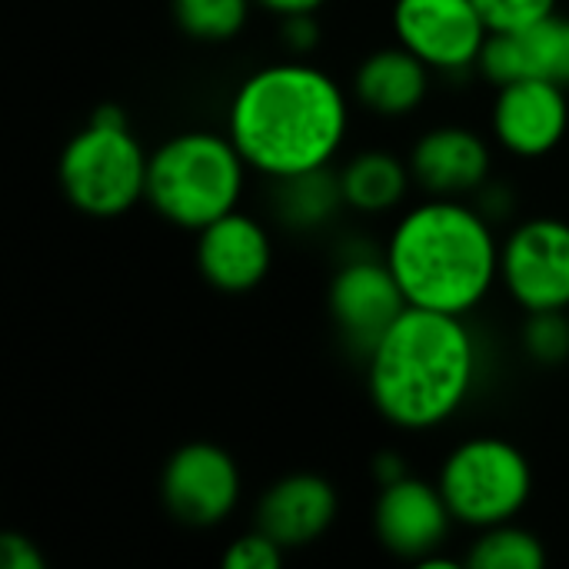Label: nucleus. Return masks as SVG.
Wrapping results in <instances>:
<instances>
[{"label":"nucleus","instance_id":"f257e3e1","mask_svg":"<svg viewBox=\"0 0 569 569\" xmlns=\"http://www.w3.org/2000/svg\"><path fill=\"white\" fill-rule=\"evenodd\" d=\"M350 127L343 87L320 67L283 60L253 70L233 93L227 133L250 170L287 180L330 167Z\"/></svg>","mask_w":569,"mask_h":569},{"label":"nucleus","instance_id":"f03ea898","mask_svg":"<svg viewBox=\"0 0 569 569\" xmlns=\"http://www.w3.org/2000/svg\"><path fill=\"white\" fill-rule=\"evenodd\" d=\"M367 357L377 413L410 433L453 420L477 383L480 363L467 317L423 307H407Z\"/></svg>","mask_w":569,"mask_h":569},{"label":"nucleus","instance_id":"7ed1b4c3","mask_svg":"<svg viewBox=\"0 0 569 569\" xmlns=\"http://www.w3.org/2000/svg\"><path fill=\"white\" fill-rule=\"evenodd\" d=\"M387 263L410 307L467 317L500 280V240L480 207L430 197L393 227Z\"/></svg>","mask_w":569,"mask_h":569},{"label":"nucleus","instance_id":"20e7f679","mask_svg":"<svg viewBox=\"0 0 569 569\" xmlns=\"http://www.w3.org/2000/svg\"><path fill=\"white\" fill-rule=\"evenodd\" d=\"M250 163L230 133L187 130L150 153L147 203L173 227L203 230L237 210Z\"/></svg>","mask_w":569,"mask_h":569},{"label":"nucleus","instance_id":"39448f33","mask_svg":"<svg viewBox=\"0 0 569 569\" xmlns=\"http://www.w3.org/2000/svg\"><path fill=\"white\" fill-rule=\"evenodd\" d=\"M147 167L140 140L120 107H97L90 123L73 133L60 153V190L87 217H120L147 200Z\"/></svg>","mask_w":569,"mask_h":569},{"label":"nucleus","instance_id":"423d86ee","mask_svg":"<svg viewBox=\"0 0 569 569\" xmlns=\"http://www.w3.org/2000/svg\"><path fill=\"white\" fill-rule=\"evenodd\" d=\"M440 490L457 523L490 530L517 520L533 497V467L520 447L503 437L463 440L440 470Z\"/></svg>","mask_w":569,"mask_h":569},{"label":"nucleus","instance_id":"0eeeda50","mask_svg":"<svg viewBox=\"0 0 569 569\" xmlns=\"http://www.w3.org/2000/svg\"><path fill=\"white\" fill-rule=\"evenodd\" d=\"M500 280L527 313L569 310V223L537 217L500 243Z\"/></svg>","mask_w":569,"mask_h":569},{"label":"nucleus","instance_id":"6e6552de","mask_svg":"<svg viewBox=\"0 0 569 569\" xmlns=\"http://www.w3.org/2000/svg\"><path fill=\"white\" fill-rule=\"evenodd\" d=\"M393 33L430 70L463 73L480 63L490 27L473 0H397Z\"/></svg>","mask_w":569,"mask_h":569},{"label":"nucleus","instance_id":"1a4fd4ad","mask_svg":"<svg viewBox=\"0 0 569 569\" xmlns=\"http://www.w3.org/2000/svg\"><path fill=\"white\" fill-rule=\"evenodd\" d=\"M160 497L173 520L197 530L220 527L240 503V470L223 447L187 443L167 460Z\"/></svg>","mask_w":569,"mask_h":569},{"label":"nucleus","instance_id":"9d476101","mask_svg":"<svg viewBox=\"0 0 569 569\" xmlns=\"http://www.w3.org/2000/svg\"><path fill=\"white\" fill-rule=\"evenodd\" d=\"M453 523L457 517L440 483H427L407 473L380 487V497L373 507V530H377V540L393 557L420 563L430 553H440Z\"/></svg>","mask_w":569,"mask_h":569},{"label":"nucleus","instance_id":"9b49d317","mask_svg":"<svg viewBox=\"0 0 569 569\" xmlns=\"http://www.w3.org/2000/svg\"><path fill=\"white\" fill-rule=\"evenodd\" d=\"M330 317L350 347L370 353L393 320L410 307L387 257L383 260H347L330 280Z\"/></svg>","mask_w":569,"mask_h":569},{"label":"nucleus","instance_id":"f8f14e48","mask_svg":"<svg viewBox=\"0 0 569 569\" xmlns=\"http://www.w3.org/2000/svg\"><path fill=\"white\" fill-rule=\"evenodd\" d=\"M493 137L517 157H547L563 143L569 130L567 87L550 80H510L497 87L493 100Z\"/></svg>","mask_w":569,"mask_h":569},{"label":"nucleus","instance_id":"ddd939ff","mask_svg":"<svg viewBox=\"0 0 569 569\" xmlns=\"http://www.w3.org/2000/svg\"><path fill=\"white\" fill-rule=\"evenodd\" d=\"M273 263V243L267 227L240 210L197 230L200 277L223 293H247L263 283Z\"/></svg>","mask_w":569,"mask_h":569},{"label":"nucleus","instance_id":"4468645a","mask_svg":"<svg viewBox=\"0 0 569 569\" xmlns=\"http://www.w3.org/2000/svg\"><path fill=\"white\" fill-rule=\"evenodd\" d=\"M477 67L497 87L533 77L569 90V17L550 13L520 30H493Z\"/></svg>","mask_w":569,"mask_h":569},{"label":"nucleus","instance_id":"2eb2a0df","mask_svg":"<svg viewBox=\"0 0 569 569\" xmlns=\"http://www.w3.org/2000/svg\"><path fill=\"white\" fill-rule=\"evenodd\" d=\"M337 510L340 500L330 480L317 473H290L263 493L257 507V527L283 550H300L317 543L333 527Z\"/></svg>","mask_w":569,"mask_h":569},{"label":"nucleus","instance_id":"dca6fc26","mask_svg":"<svg viewBox=\"0 0 569 569\" xmlns=\"http://www.w3.org/2000/svg\"><path fill=\"white\" fill-rule=\"evenodd\" d=\"M410 170L433 197H467L490 177V147L467 127H433L413 143Z\"/></svg>","mask_w":569,"mask_h":569},{"label":"nucleus","instance_id":"f3484780","mask_svg":"<svg viewBox=\"0 0 569 569\" xmlns=\"http://www.w3.org/2000/svg\"><path fill=\"white\" fill-rule=\"evenodd\" d=\"M430 67L403 43L370 53L353 77L357 100L380 117H407L430 93Z\"/></svg>","mask_w":569,"mask_h":569},{"label":"nucleus","instance_id":"a211bd4d","mask_svg":"<svg viewBox=\"0 0 569 569\" xmlns=\"http://www.w3.org/2000/svg\"><path fill=\"white\" fill-rule=\"evenodd\" d=\"M413 170L387 150H363L340 167L343 203L360 213H387L410 190Z\"/></svg>","mask_w":569,"mask_h":569},{"label":"nucleus","instance_id":"6ab92c4d","mask_svg":"<svg viewBox=\"0 0 569 569\" xmlns=\"http://www.w3.org/2000/svg\"><path fill=\"white\" fill-rule=\"evenodd\" d=\"M277 213L283 223L297 230H317L323 227L337 207L343 203V187H340V170L320 167L307 170L287 180H277Z\"/></svg>","mask_w":569,"mask_h":569},{"label":"nucleus","instance_id":"aec40b11","mask_svg":"<svg viewBox=\"0 0 569 569\" xmlns=\"http://www.w3.org/2000/svg\"><path fill=\"white\" fill-rule=\"evenodd\" d=\"M470 569H543L547 567V550L540 537L530 530L510 523L480 530L477 543L467 553Z\"/></svg>","mask_w":569,"mask_h":569},{"label":"nucleus","instance_id":"412c9836","mask_svg":"<svg viewBox=\"0 0 569 569\" xmlns=\"http://www.w3.org/2000/svg\"><path fill=\"white\" fill-rule=\"evenodd\" d=\"M253 0H173L177 27L200 43H227L250 20Z\"/></svg>","mask_w":569,"mask_h":569},{"label":"nucleus","instance_id":"4be33fe9","mask_svg":"<svg viewBox=\"0 0 569 569\" xmlns=\"http://www.w3.org/2000/svg\"><path fill=\"white\" fill-rule=\"evenodd\" d=\"M523 350L543 363V367H557L569 357V317L567 310H540V313H527L523 323Z\"/></svg>","mask_w":569,"mask_h":569},{"label":"nucleus","instance_id":"5701e85b","mask_svg":"<svg viewBox=\"0 0 569 569\" xmlns=\"http://www.w3.org/2000/svg\"><path fill=\"white\" fill-rule=\"evenodd\" d=\"M473 3L493 33V30H520V27L543 20L550 13H557L560 0H473Z\"/></svg>","mask_w":569,"mask_h":569},{"label":"nucleus","instance_id":"b1692460","mask_svg":"<svg viewBox=\"0 0 569 569\" xmlns=\"http://www.w3.org/2000/svg\"><path fill=\"white\" fill-rule=\"evenodd\" d=\"M283 557L287 550L270 537L263 533L260 527L237 537L227 553H223V569H280L283 567Z\"/></svg>","mask_w":569,"mask_h":569},{"label":"nucleus","instance_id":"393cba45","mask_svg":"<svg viewBox=\"0 0 569 569\" xmlns=\"http://www.w3.org/2000/svg\"><path fill=\"white\" fill-rule=\"evenodd\" d=\"M0 567L3 569H43V553L23 533L0 537Z\"/></svg>","mask_w":569,"mask_h":569},{"label":"nucleus","instance_id":"a878e982","mask_svg":"<svg viewBox=\"0 0 569 569\" xmlns=\"http://www.w3.org/2000/svg\"><path fill=\"white\" fill-rule=\"evenodd\" d=\"M280 20H283V40L293 53H310L320 43L317 13H293V17H280Z\"/></svg>","mask_w":569,"mask_h":569},{"label":"nucleus","instance_id":"bb28decb","mask_svg":"<svg viewBox=\"0 0 569 569\" xmlns=\"http://www.w3.org/2000/svg\"><path fill=\"white\" fill-rule=\"evenodd\" d=\"M260 7H267L277 17H293V13H317L327 0H253Z\"/></svg>","mask_w":569,"mask_h":569},{"label":"nucleus","instance_id":"cd10ccee","mask_svg":"<svg viewBox=\"0 0 569 569\" xmlns=\"http://www.w3.org/2000/svg\"><path fill=\"white\" fill-rule=\"evenodd\" d=\"M373 477H377V483H380V487H387V483H393V480L407 477L403 460H400L397 453H380V457L373 460Z\"/></svg>","mask_w":569,"mask_h":569}]
</instances>
